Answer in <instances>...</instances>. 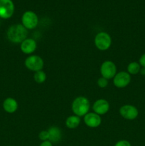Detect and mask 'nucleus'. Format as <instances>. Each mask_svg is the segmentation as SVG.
Segmentation results:
<instances>
[{"instance_id": "nucleus-13", "label": "nucleus", "mask_w": 145, "mask_h": 146, "mask_svg": "<svg viewBox=\"0 0 145 146\" xmlns=\"http://www.w3.org/2000/svg\"><path fill=\"white\" fill-rule=\"evenodd\" d=\"M48 134H49V139L48 141L51 143H58L61 141L62 138V132L61 129L57 126H52L48 130Z\"/></svg>"}, {"instance_id": "nucleus-14", "label": "nucleus", "mask_w": 145, "mask_h": 146, "mask_svg": "<svg viewBox=\"0 0 145 146\" xmlns=\"http://www.w3.org/2000/svg\"><path fill=\"white\" fill-rule=\"evenodd\" d=\"M3 108L7 113H13L18 108V103L14 98H7L3 102Z\"/></svg>"}, {"instance_id": "nucleus-18", "label": "nucleus", "mask_w": 145, "mask_h": 146, "mask_svg": "<svg viewBox=\"0 0 145 146\" xmlns=\"http://www.w3.org/2000/svg\"><path fill=\"white\" fill-rule=\"evenodd\" d=\"M98 85L100 88H105V87L107 86L108 85L107 79H106V78H104V77H101V78H98Z\"/></svg>"}, {"instance_id": "nucleus-3", "label": "nucleus", "mask_w": 145, "mask_h": 146, "mask_svg": "<svg viewBox=\"0 0 145 146\" xmlns=\"http://www.w3.org/2000/svg\"><path fill=\"white\" fill-rule=\"evenodd\" d=\"M95 46L100 51H106L112 44V38L109 34L102 31L95 36Z\"/></svg>"}, {"instance_id": "nucleus-17", "label": "nucleus", "mask_w": 145, "mask_h": 146, "mask_svg": "<svg viewBox=\"0 0 145 146\" xmlns=\"http://www.w3.org/2000/svg\"><path fill=\"white\" fill-rule=\"evenodd\" d=\"M34 81L36 83H38V84H42V83H44L46 80V75H45V73L44 71L41 70V71L35 72V74L34 75Z\"/></svg>"}, {"instance_id": "nucleus-19", "label": "nucleus", "mask_w": 145, "mask_h": 146, "mask_svg": "<svg viewBox=\"0 0 145 146\" xmlns=\"http://www.w3.org/2000/svg\"><path fill=\"white\" fill-rule=\"evenodd\" d=\"M38 138L42 141H48V139H49V134H48V131H41L39 134H38Z\"/></svg>"}, {"instance_id": "nucleus-8", "label": "nucleus", "mask_w": 145, "mask_h": 146, "mask_svg": "<svg viewBox=\"0 0 145 146\" xmlns=\"http://www.w3.org/2000/svg\"><path fill=\"white\" fill-rule=\"evenodd\" d=\"M119 113L125 119L132 121L137 118L139 111L136 107L132 105H124L119 108Z\"/></svg>"}, {"instance_id": "nucleus-6", "label": "nucleus", "mask_w": 145, "mask_h": 146, "mask_svg": "<svg viewBox=\"0 0 145 146\" xmlns=\"http://www.w3.org/2000/svg\"><path fill=\"white\" fill-rule=\"evenodd\" d=\"M14 5L11 0H0V17L7 19L12 17Z\"/></svg>"}, {"instance_id": "nucleus-22", "label": "nucleus", "mask_w": 145, "mask_h": 146, "mask_svg": "<svg viewBox=\"0 0 145 146\" xmlns=\"http://www.w3.org/2000/svg\"><path fill=\"white\" fill-rule=\"evenodd\" d=\"M39 146H53V144L51 141H43V142L40 144Z\"/></svg>"}, {"instance_id": "nucleus-7", "label": "nucleus", "mask_w": 145, "mask_h": 146, "mask_svg": "<svg viewBox=\"0 0 145 146\" xmlns=\"http://www.w3.org/2000/svg\"><path fill=\"white\" fill-rule=\"evenodd\" d=\"M100 73L102 77L106 79L114 78L117 74L116 65L111 61H105L102 63L100 67Z\"/></svg>"}, {"instance_id": "nucleus-20", "label": "nucleus", "mask_w": 145, "mask_h": 146, "mask_svg": "<svg viewBox=\"0 0 145 146\" xmlns=\"http://www.w3.org/2000/svg\"><path fill=\"white\" fill-rule=\"evenodd\" d=\"M115 146H131V143L126 140H121L117 142Z\"/></svg>"}, {"instance_id": "nucleus-15", "label": "nucleus", "mask_w": 145, "mask_h": 146, "mask_svg": "<svg viewBox=\"0 0 145 146\" xmlns=\"http://www.w3.org/2000/svg\"><path fill=\"white\" fill-rule=\"evenodd\" d=\"M80 118L76 115H71L67 118L66 121H65V125L70 129L76 128L80 125Z\"/></svg>"}, {"instance_id": "nucleus-11", "label": "nucleus", "mask_w": 145, "mask_h": 146, "mask_svg": "<svg viewBox=\"0 0 145 146\" xmlns=\"http://www.w3.org/2000/svg\"><path fill=\"white\" fill-rule=\"evenodd\" d=\"M92 109L95 113L98 115H105L109 109V104L107 101L105 99H98L94 103Z\"/></svg>"}, {"instance_id": "nucleus-12", "label": "nucleus", "mask_w": 145, "mask_h": 146, "mask_svg": "<svg viewBox=\"0 0 145 146\" xmlns=\"http://www.w3.org/2000/svg\"><path fill=\"white\" fill-rule=\"evenodd\" d=\"M37 47L36 41L33 38H26L21 43V51L26 54H31L36 51Z\"/></svg>"}, {"instance_id": "nucleus-9", "label": "nucleus", "mask_w": 145, "mask_h": 146, "mask_svg": "<svg viewBox=\"0 0 145 146\" xmlns=\"http://www.w3.org/2000/svg\"><path fill=\"white\" fill-rule=\"evenodd\" d=\"M113 79L114 85L119 88L127 86L131 81L130 74L125 71H120L117 73Z\"/></svg>"}, {"instance_id": "nucleus-16", "label": "nucleus", "mask_w": 145, "mask_h": 146, "mask_svg": "<svg viewBox=\"0 0 145 146\" xmlns=\"http://www.w3.org/2000/svg\"><path fill=\"white\" fill-rule=\"evenodd\" d=\"M141 69L140 64L138 62H131L127 66V73L130 75H136L139 74Z\"/></svg>"}, {"instance_id": "nucleus-1", "label": "nucleus", "mask_w": 145, "mask_h": 146, "mask_svg": "<svg viewBox=\"0 0 145 146\" xmlns=\"http://www.w3.org/2000/svg\"><path fill=\"white\" fill-rule=\"evenodd\" d=\"M28 31L22 24H14L7 30L8 39L14 44H19L26 38Z\"/></svg>"}, {"instance_id": "nucleus-2", "label": "nucleus", "mask_w": 145, "mask_h": 146, "mask_svg": "<svg viewBox=\"0 0 145 146\" xmlns=\"http://www.w3.org/2000/svg\"><path fill=\"white\" fill-rule=\"evenodd\" d=\"M90 104V101L84 96H78L72 104V111L78 116H85L89 112Z\"/></svg>"}, {"instance_id": "nucleus-5", "label": "nucleus", "mask_w": 145, "mask_h": 146, "mask_svg": "<svg viewBox=\"0 0 145 146\" xmlns=\"http://www.w3.org/2000/svg\"><path fill=\"white\" fill-rule=\"evenodd\" d=\"M22 25L28 29H34L38 24V16L31 11H27L24 13L21 17Z\"/></svg>"}, {"instance_id": "nucleus-4", "label": "nucleus", "mask_w": 145, "mask_h": 146, "mask_svg": "<svg viewBox=\"0 0 145 146\" xmlns=\"http://www.w3.org/2000/svg\"><path fill=\"white\" fill-rule=\"evenodd\" d=\"M25 66L32 71H41L44 68V62L41 56L37 55H31L27 57L25 60Z\"/></svg>"}, {"instance_id": "nucleus-21", "label": "nucleus", "mask_w": 145, "mask_h": 146, "mask_svg": "<svg viewBox=\"0 0 145 146\" xmlns=\"http://www.w3.org/2000/svg\"><path fill=\"white\" fill-rule=\"evenodd\" d=\"M139 64L142 67H145V53L141 56L139 60Z\"/></svg>"}, {"instance_id": "nucleus-10", "label": "nucleus", "mask_w": 145, "mask_h": 146, "mask_svg": "<svg viewBox=\"0 0 145 146\" xmlns=\"http://www.w3.org/2000/svg\"><path fill=\"white\" fill-rule=\"evenodd\" d=\"M84 122L90 128H97L102 123L100 115L95 113H88L84 116Z\"/></svg>"}, {"instance_id": "nucleus-23", "label": "nucleus", "mask_w": 145, "mask_h": 146, "mask_svg": "<svg viewBox=\"0 0 145 146\" xmlns=\"http://www.w3.org/2000/svg\"><path fill=\"white\" fill-rule=\"evenodd\" d=\"M139 73H140L142 75L145 76V67H142V68H141Z\"/></svg>"}]
</instances>
